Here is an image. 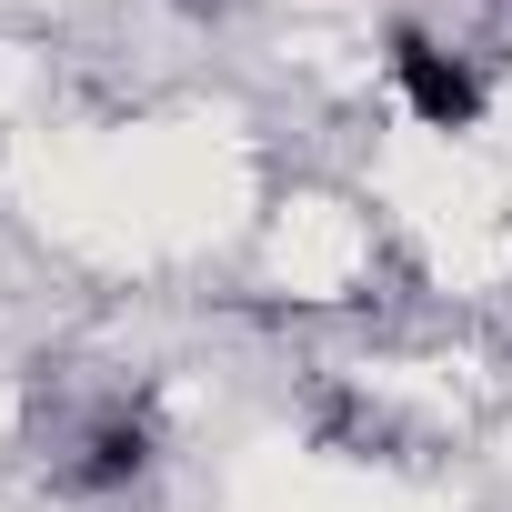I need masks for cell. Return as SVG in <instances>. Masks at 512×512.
<instances>
[{
    "mask_svg": "<svg viewBox=\"0 0 512 512\" xmlns=\"http://www.w3.org/2000/svg\"><path fill=\"white\" fill-rule=\"evenodd\" d=\"M392 91H402L412 121H432V131H472V121H482V81H472V61L442 51L432 31H392Z\"/></svg>",
    "mask_w": 512,
    "mask_h": 512,
    "instance_id": "cell-1",
    "label": "cell"
},
{
    "mask_svg": "<svg viewBox=\"0 0 512 512\" xmlns=\"http://www.w3.org/2000/svg\"><path fill=\"white\" fill-rule=\"evenodd\" d=\"M141 462H151V422H141V412H101L91 442H81V462H71V482H81V492H111V482H131Z\"/></svg>",
    "mask_w": 512,
    "mask_h": 512,
    "instance_id": "cell-2",
    "label": "cell"
}]
</instances>
